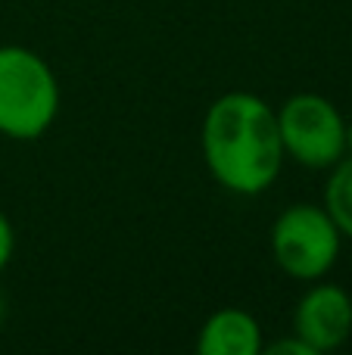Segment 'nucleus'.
<instances>
[{
  "label": "nucleus",
  "mask_w": 352,
  "mask_h": 355,
  "mask_svg": "<svg viewBox=\"0 0 352 355\" xmlns=\"http://www.w3.org/2000/svg\"><path fill=\"white\" fill-rule=\"evenodd\" d=\"M340 227L324 206L293 202L272 225V256L284 275L297 281H318L340 256Z\"/></svg>",
  "instance_id": "nucleus-3"
},
{
  "label": "nucleus",
  "mask_w": 352,
  "mask_h": 355,
  "mask_svg": "<svg viewBox=\"0 0 352 355\" xmlns=\"http://www.w3.org/2000/svg\"><path fill=\"white\" fill-rule=\"evenodd\" d=\"M197 352L203 355H259L262 327L243 309H218L206 318L197 337Z\"/></svg>",
  "instance_id": "nucleus-6"
},
{
  "label": "nucleus",
  "mask_w": 352,
  "mask_h": 355,
  "mask_svg": "<svg viewBox=\"0 0 352 355\" xmlns=\"http://www.w3.org/2000/svg\"><path fill=\"white\" fill-rule=\"evenodd\" d=\"M284 156L306 168H331L346 156V122L322 94H293L278 112Z\"/></svg>",
  "instance_id": "nucleus-4"
},
{
  "label": "nucleus",
  "mask_w": 352,
  "mask_h": 355,
  "mask_svg": "<svg viewBox=\"0 0 352 355\" xmlns=\"http://www.w3.org/2000/svg\"><path fill=\"white\" fill-rule=\"evenodd\" d=\"M324 209L343 237H352V156H343L334 166V175L324 187Z\"/></svg>",
  "instance_id": "nucleus-7"
},
{
  "label": "nucleus",
  "mask_w": 352,
  "mask_h": 355,
  "mask_svg": "<svg viewBox=\"0 0 352 355\" xmlns=\"http://www.w3.org/2000/svg\"><path fill=\"white\" fill-rule=\"evenodd\" d=\"M293 334L315 352L337 349L352 334V296L337 284H318L293 312Z\"/></svg>",
  "instance_id": "nucleus-5"
},
{
  "label": "nucleus",
  "mask_w": 352,
  "mask_h": 355,
  "mask_svg": "<svg viewBox=\"0 0 352 355\" xmlns=\"http://www.w3.org/2000/svg\"><path fill=\"white\" fill-rule=\"evenodd\" d=\"M346 153H352V122H346Z\"/></svg>",
  "instance_id": "nucleus-10"
},
{
  "label": "nucleus",
  "mask_w": 352,
  "mask_h": 355,
  "mask_svg": "<svg viewBox=\"0 0 352 355\" xmlns=\"http://www.w3.org/2000/svg\"><path fill=\"white\" fill-rule=\"evenodd\" d=\"M262 352H268V355H318L309 343H303L297 334L287 340H278V343H272V346H262Z\"/></svg>",
  "instance_id": "nucleus-8"
},
{
  "label": "nucleus",
  "mask_w": 352,
  "mask_h": 355,
  "mask_svg": "<svg viewBox=\"0 0 352 355\" xmlns=\"http://www.w3.org/2000/svg\"><path fill=\"white\" fill-rule=\"evenodd\" d=\"M0 321H3V296H0Z\"/></svg>",
  "instance_id": "nucleus-11"
},
{
  "label": "nucleus",
  "mask_w": 352,
  "mask_h": 355,
  "mask_svg": "<svg viewBox=\"0 0 352 355\" xmlns=\"http://www.w3.org/2000/svg\"><path fill=\"white\" fill-rule=\"evenodd\" d=\"M60 112L56 75L35 50L0 47V135L12 141H35Z\"/></svg>",
  "instance_id": "nucleus-2"
},
{
  "label": "nucleus",
  "mask_w": 352,
  "mask_h": 355,
  "mask_svg": "<svg viewBox=\"0 0 352 355\" xmlns=\"http://www.w3.org/2000/svg\"><path fill=\"white\" fill-rule=\"evenodd\" d=\"M203 159L225 190L256 196L284 166L278 112L247 91L222 94L203 119Z\"/></svg>",
  "instance_id": "nucleus-1"
},
{
  "label": "nucleus",
  "mask_w": 352,
  "mask_h": 355,
  "mask_svg": "<svg viewBox=\"0 0 352 355\" xmlns=\"http://www.w3.org/2000/svg\"><path fill=\"white\" fill-rule=\"evenodd\" d=\"M12 250H16V234H12L10 218L0 212V271H3L6 262L12 259Z\"/></svg>",
  "instance_id": "nucleus-9"
}]
</instances>
